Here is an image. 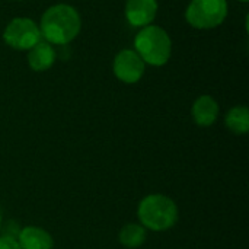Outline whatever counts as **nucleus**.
Instances as JSON below:
<instances>
[{
	"label": "nucleus",
	"instance_id": "obj_1",
	"mask_svg": "<svg viewBox=\"0 0 249 249\" xmlns=\"http://www.w3.org/2000/svg\"><path fill=\"white\" fill-rule=\"evenodd\" d=\"M41 36L51 45H66L80 32L82 19L76 7L58 3L50 6L41 16Z\"/></svg>",
	"mask_w": 249,
	"mask_h": 249
},
{
	"label": "nucleus",
	"instance_id": "obj_2",
	"mask_svg": "<svg viewBox=\"0 0 249 249\" xmlns=\"http://www.w3.org/2000/svg\"><path fill=\"white\" fill-rule=\"evenodd\" d=\"M134 51L144 61L155 67L165 66L172 54V41L169 34L158 25L140 28L134 38Z\"/></svg>",
	"mask_w": 249,
	"mask_h": 249
},
{
	"label": "nucleus",
	"instance_id": "obj_3",
	"mask_svg": "<svg viewBox=\"0 0 249 249\" xmlns=\"http://www.w3.org/2000/svg\"><path fill=\"white\" fill-rule=\"evenodd\" d=\"M137 216L144 229L165 232L175 226L179 213L172 198L163 194H150L140 201Z\"/></svg>",
	"mask_w": 249,
	"mask_h": 249
},
{
	"label": "nucleus",
	"instance_id": "obj_4",
	"mask_svg": "<svg viewBox=\"0 0 249 249\" xmlns=\"http://www.w3.org/2000/svg\"><path fill=\"white\" fill-rule=\"evenodd\" d=\"M228 12V0H191L185 9V20L196 29H213L226 20Z\"/></svg>",
	"mask_w": 249,
	"mask_h": 249
},
{
	"label": "nucleus",
	"instance_id": "obj_5",
	"mask_svg": "<svg viewBox=\"0 0 249 249\" xmlns=\"http://www.w3.org/2000/svg\"><path fill=\"white\" fill-rule=\"evenodd\" d=\"M41 38L39 26L31 18H13L3 31L4 42L18 51H29Z\"/></svg>",
	"mask_w": 249,
	"mask_h": 249
},
{
	"label": "nucleus",
	"instance_id": "obj_6",
	"mask_svg": "<svg viewBox=\"0 0 249 249\" xmlns=\"http://www.w3.org/2000/svg\"><path fill=\"white\" fill-rule=\"evenodd\" d=\"M112 70L118 80L127 85H134L142 80L146 70V64L134 50L125 48L115 55Z\"/></svg>",
	"mask_w": 249,
	"mask_h": 249
},
{
	"label": "nucleus",
	"instance_id": "obj_7",
	"mask_svg": "<svg viewBox=\"0 0 249 249\" xmlns=\"http://www.w3.org/2000/svg\"><path fill=\"white\" fill-rule=\"evenodd\" d=\"M158 0H127L125 1V19L131 26L144 28L152 25L158 15Z\"/></svg>",
	"mask_w": 249,
	"mask_h": 249
},
{
	"label": "nucleus",
	"instance_id": "obj_8",
	"mask_svg": "<svg viewBox=\"0 0 249 249\" xmlns=\"http://www.w3.org/2000/svg\"><path fill=\"white\" fill-rule=\"evenodd\" d=\"M193 118L200 127H210L219 117V104L210 95H201L193 104Z\"/></svg>",
	"mask_w": 249,
	"mask_h": 249
},
{
	"label": "nucleus",
	"instance_id": "obj_9",
	"mask_svg": "<svg viewBox=\"0 0 249 249\" xmlns=\"http://www.w3.org/2000/svg\"><path fill=\"white\" fill-rule=\"evenodd\" d=\"M16 241L20 249H53L54 247L51 235L38 226H26L20 229Z\"/></svg>",
	"mask_w": 249,
	"mask_h": 249
},
{
	"label": "nucleus",
	"instance_id": "obj_10",
	"mask_svg": "<svg viewBox=\"0 0 249 249\" xmlns=\"http://www.w3.org/2000/svg\"><path fill=\"white\" fill-rule=\"evenodd\" d=\"M57 54L54 47L47 41H39L28 53V64L34 71H45L55 63Z\"/></svg>",
	"mask_w": 249,
	"mask_h": 249
},
{
	"label": "nucleus",
	"instance_id": "obj_11",
	"mask_svg": "<svg viewBox=\"0 0 249 249\" xmlns=\"http://www.w3.org/2000/svg\"><path fill=\"white\" fill-rule=\"evenodd\" d=\"M147 238L146 229L139 223H127L118 233V241L123 247L128 249L140 248Z\"/></svg>",
	"mask_w": 249,
	"mask_h": 249
},
{
	"label": "nucleus",
	"instance_id": "obj_12",
	"mask_svg": "<svg viewBox=\"0 0 249 249\" xmlns=\"http://www.w3.org/2000/svg\"><path fill=\"white\" fill-rule=\"evenodd\" d=\"M225 124L233 134H247L249 130V109L244 105L231 108L225 117Z\"/></svg>",
	"mask_w": 249,
	"mask_h": 249
},
{
	"label": "nucleus",
	"instance_id": "obj_13",
	"mask_svg": "<svg viewBox=\"0 0 249 249\" xmlns=\"http://www.w3.org/2000/svg\"><path fill=\"white\" fill-rule=\"evenodd\" d=\"M0 249H20V247L16 239L1 235L0 236Z\"/></svg>",
	"mask_w": 249,
	"mask_h": 249
},
{
	"label": "nucleus",
	"instance_id": "obj_14",
	"mask_svg": "<svg viewBox=\"0 0 249 249\" xmlns=\"http://www.w3.org/2000/svg\"><path fill=\"white\" fill-rule=\"evenodd\" d=\"M1 228H3V220H1V214H0V232H1Z\"/></svg>",
	"mask_w": 249,
	"mask_h": 249
},
{
	"label": "nucleus",
	"instance_id": "obj_15",
	"mask_svg": "<svg viewBox=\"0 0 249 249\" xmlns=\"http://www.w3.org/2000/svg\"><path fill=\"white\" fill-rule=\"evenodd\" d=\"M239 1H242V3H248L249 0H239Z\"/></svg>",
	"mask_w": 249,
	"mask_h": 249
},
{
	"label": "nucleus",
	"instance_id": "obj_16",
	"mask_svg": "<svg viewBox=\"0 0 249 249\" xmlns=\"http://www.w3.org/2000/svg\"><path fill=\"white\" fill-rule=\"evenodd\" d=\"M18 1H19V0H18Z\"/></svg>",
	"mask_w": 249,
	"mask_h": 249
}]
</instances>
